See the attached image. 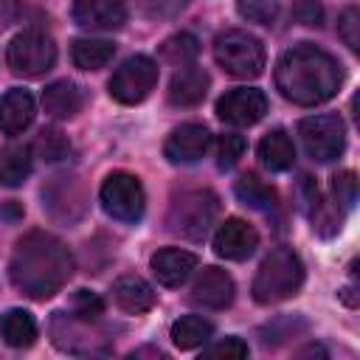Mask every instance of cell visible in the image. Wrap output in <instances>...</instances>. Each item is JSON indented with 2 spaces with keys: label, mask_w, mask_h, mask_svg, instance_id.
Returning <instances> with one entry per match:
<instances>
[{
  "label": "cell",
  "mask_w": 360,
  "mask_h": 360,
  "mask_svg": "<svg viewBox=\"0 0 360 360\" xmlns=\"http://www.w3.org/2000/svg\"><path fill=\"white\" fill-rule=\"evenodd\" d=\"M8 276L22 295L34 301H45L70 281L73 256L59 236L48 231H28L14 245Z\"/></svg>",
  "instance_id": "cell-1"
},
{
  "label": "cell",
  "mask_w": 360,
  "mask_h": 360,
  "mask_svg": "<svg viewBox=\"0 0 360 360\" xmlns=\"http://www.w3.org/2000/svg\"><path fill=\"white\" fill-rule=\"evenodd\" d=\"M343 82L340 62L318 45L301 42L284 51L276 62V87L278 93L301 107H315L329 101Z\"/></svg>",
  "instance_id": "cell-2"
},
{
  "label": "cell",
  "mask_w": 360,
  "mask_h": 360,
  "mask_svg": "<svg viewBox=\"0 0 360 360\" xmlns=\"http://www.w3.org/2000/svg\"><path fill=\"white\" fill-rule=\"evenodd\" d=\"M304 284V264L292 248H276L264 256L253 278V301L256 304H278L295 295Z\"/></svg>",
  "instance_id": "cell-3"
},
{
  "label": "cell",
  "mask_w": 360,
  "mask_h": 360,
  "mask_svg": "<svg viewBox=\"0 0 360 360\" xmlns=\"http://www.w3.org/2000/svg\"><path fill=\"white\" fill-rule=\"evenodd\" d=\"M217 214H219V197L211 188H186L172 200L166 225L172 233L188 242H200L217 222Z\"/></svg>",
  "instance_id": "cell-4"
},
{
  "label": "cell",
  "mask_w": 360,
  "mask_h": 360,
  "mask_svg": "<svg viewBox=\"0 0 360 360\" xmlns=\"http://www.w3.org/2000/svg\"><path fill=\"white\" fill-rule=\"evenodd\" d=\"M214 59L233 79H256L264 70V45L253 34L231 28L217 34Z\"/></svg>",
  "instance_id": "cell-5"
},
{
  "label": "cell",
  "mask_w": 360,
  "mask_h": 360,
  "mask_svg": "<svg viewBox=\"0 0 360 360\" xmlns=\"http://www.w3.org/2000/svg\"><path fill=\"white\" fill-rule=\"evenodd\" d=\"M53 62H56V45L45 31L37 28L20 31L6 48V65L11 68V73L25 79H37L48 73Z\"/></svg>",
  "instance_id": "cell-6"
},
{
  "label": "cell",
  "mask_w": 360,
  "mask_h": 360,
  "mask_svg": "<svg viewBox=\"0 0 360 360\" xmlns=\"http://www.w3.org/2000/svg\"><path fill=\"white\" fill-rule=\"evenodd\" d=\"M98 202H101L107 217H112L118 222H138L143 217V208H146V194H143V186L135 174L112 172L101 183Z\"/></svg>",
  "instance_id": "cell-7"
},
{
  "label": "cell",
  "mask_w": 360,
  "mask_h": 360,
  "mask_svg": "<svg viewBox=\"0 0 360 360\" xmlns=\"http://www.w3.org/2000/svg\"><path fill=\"white\" fill-rule=\"evenodd\" d=\"M298 135H301V143H304L307 155L318 163L338 160L346 149V127H343L340 115H335V112L301 118Z\"/></svg>",
  "instance_id": "cell-8"
},
{
  "label": "cell",
  "mask_w": 360,
  "mask_h": 360,
  "mask_svg": "<svg viewBox=\"0 0 360 360\" xmlns=\"http://www.w3.org/2000/svg\"><path fill=\"white\" fill-rule=\"evenodd\" d=\"M158 84V62L138 53L124 59L112 79H110V96L118 104H141Z\"/></svg>",
  "instance_id": "cell-9"
},
{
  "label": "cell",
  "mask_w": 360,
  "mask_h": 360,
  "mask_svg": "<svg viewBox=\"0 0 360 360\" xmlns=\"http://www.w3.org/2000/svg\"><path fill=\"white\" fill-rule=\"evenodd\" d=\"M42 205L59 222H76L87 211V194L79 174H56L42 186Z\"/></svg>",
  "instance_id": "cell-10"
},
{
  "label": "cell",
  "mask_w": 360,
  "mask_h": 360,
  "mask_svg": "<svg viewBox=\"0 0 360 360\" xmlns=\"http://www.w3.org/2000/svg\"><path fill=\"white\" fill-rule=\"evenodd\" d=\"M267 112V96L256 87H233L217 98V118L231 127H253Z\"/></svg>",
  "instance_id": "cell-11"
},
{
  "label": "cell",
  "mask_w": 360,
  "mask_h": 360,
  "mask_svg": "<svg viewBox=\"0 0 360 360\" xmlns=\"http://www.w3.org/2000/svg\"><path fill=\"white\" fill-rule=\"evenodd\" d=\"M259 248V233L250 222L239 219V217H228L217 233H214V250L217 256L222 259H231V262H242L248 259L253 250Z\"/></svg>",
  "instance_id": "cell-12"
},
{
  "label": "cell",
  "mask_w": 360,
  "mask_h": 360,
  "mask_svg": "<svg viewBox=\"0 0 360 360\" xmlns=\"http://www.w3.org/2000/svg\"><path fill=\"white\" fill-rule=\"evenodd\" d=\"M211 143V132L202 124H180L163 143V155L174 166L197 163Z\"/></svg>",
  "instance_id": "cell-13"
},
{
  "label": "cell",
  "mask_w": 360,
  "mask_h": 360,
  "mask_svg": "<svg viewBox=\"0 0 360 360\" xmlns=\"http://www.w3.org/2000/svg\"><path fill=\"white\" fill-rule=\"evenodd\" d=\"M73 22L90 31H118L127 22L124 0H73Z\"/></svg>",
  "instance_id": "cell-14"
},
{
  "label": "cell",
  "mask_w": 360,
  "mask_h": 360,
  "mask_svg": "<svg viewBox=\"0 0 360 360\" xmlns=\"http://www.w3.org/2000/svg\"><path fill=\"white\" fill-rule=\"evenodd\" d=\"M233 278L222 267H202L191 284V301L205 309H225L233 301Z\"/></svg>",
  "instance_id": "cell-15"
},
{
  "label": "cell",
  "mask_w": 360,
  "mask_h": 360,
  "mask_svg": "<svg viewBox=\"0 0 360 360\" xmlns=\"http://www.w3.org/2000/svg\"><path fill=\"white\" fill-rule=\"evenodd\" d=\"M37 115V104L34 96L22 87H11L0 96V129L6 135H20L31 127Z\"/></svg>",
  "instance_id": "cell-16"
},
{
  "label": "cell",
  "mask_w": 360,
  "mask_h": 360,
  "mask_svg": "<svg viewBox=\"0 0 360 360\" xmlns=\"http://www.w3.org/2000/svg\"><path fill=\"white\" fill-rule=\"evenodd\" d=\"M208 84H211V79H208V73L202 68L183 65L172 76L169 90H166V98H169L172 107H194V104H200L205 98Z\"/></svg>",
  "instance_id": "cell-17"
},
{
  "label": "cell",
  "mask_w": 360,
  "mask_h": 360,
  "mask_svg": "<svg viewBox=\"0 0 360 360\" xmlns=\"http://www.w3.org/2000/svg\"><path fill=\"white\" fill-rule=\"evenodd\" d=\"M197 270V256L183 248H163L152 256V273L163 287H180Z\"/></svg>",
  "instance_id": "cell-18"
},
{
  "label": "cell",
  "mask_w": 360,
  "mask_h": 360,
  "mask_svg": "<svg viewBox=\"0 0 360 360\" xmlns=\"http://www.w3.org/2000/svg\"><path fill=\"white\" fill-rule=\"evenodd\" d=\"M42 107L51 118L56 121H65V118H73L76 112H82L84 107V93L76 82L70 79H59V82H51L45 90H42Z\"/></svg>",
  "instance_id": "cell-19"
},
{
  "label": "cell",
  "mask_w": 360,
  "mask_h": 360,
  "mask_svg": "<svg viewBox=\"0 0 360 360\" xmlns=\"http://www.w3.org/2000/svg\"><path fill=\"white\" fill-rule=\"evenodd\" d=\"M112 298H115V304H118L124 312H129V315L149 312V309L155 307V301H158V295H155V290L149 287V281H143L141 276H132V273L115 278V284H112Z\"/></svg>",
  "instance_id": "cell-20"
},
{
  "label": "cell",
  "mask_w": 360,
  "mask_h": 360,
  "mask_svg": "<svg viewBox=\"0 0 360 360\" xmlns=\"http://www.w3.org/2000/svg\"><path fill=\"white\" fill-rule=\"evenodd\" d=\"M256 155H259L262 166L270 169V172H287L295 163V146H292V141L284 129H270L259 141Z\"/></svg>",
  "instance_id": "cell-21"
},
{
  "label": "cell",
  "mask_w": 360,
  "mask_h": 360,
  "mask_svg": "<svg viewBox=\"0 0 360 360\" xmlns=\"http://www.w3.org/2000/svg\"><path fill=\"white\" fill-rule=\"evenodd\" d=\"M70 56H73V65L82 70H101L112 62L115 45L110 39H98V37H79L70 45Z\"/></svg>",
  "instance_id": "cell-22"
},
{
  "label": "cell",
  "mask_w": 360,
  "mask_h": 360,
  "mask_svg": "<svg viewBox=\"0 0 360 360\" xmlns=\"http://www.w3.org/2000/svg\"><path fill=\"white\" fill-rule=\"evenodd\" d=\"M31 174V146L8 143L0 149V186L17 188Z\"/></svg>",
  "instance_id": "cell-23"
},
{
  "label": "cell",
  "mask_w": 360,
  "mask_h": 360,
  "mask_svg": "<svg viewBox=\"0 0 360 360\" xmlns=\"http://www.w3.org/2000/svg\"><path fill=\"white\" fill-rule=\"evenodd\" d=\"M0 338L11 349H25L37 340V321L25 309H8L0 315Z\"/></svg>",
  "instance_id": "cell-24"
},
{
  "label": "cell",
  "mask_w": 360,
  "mask_h": 360,
  "mask_svg": "<svg viewBox=\"0 0 360 360\" xmlns=\"http://www.w3.org/2000/svg\"><path fill=\"white\" fill-rule=\"evenodd\" d=\"M233 191H236V197H239L245 205H250V208H256V211L270 214V211H276V208H278L276 188H273V186H267L264 180H259L256 174H242V177L236 180Z\"/></svg>",
  "instance_id": "cell-25"
},
{
  "label": "cell",
  "mask_w": 360,
  "mask_h": 360,
  "mask_svg": "<svg viewBox=\"0 0 360 360\" xmlns=\"http://www.w3.org/2000/svg\"><path fill=\"white\" fill-rule=\"evenodd\" d=\"M214 335V323L202 315H183L172 323V340L177 349H197Z\"/></svg>",
  "instance_id": "cell-26"
},
{
  "label": "cell",
  "mask_w": 360,
  "mask_h": 360,
  "mask_svg": "<svg viewBox=\"0 0 360 360\" xmlns=\"http://www.w3.org/2000/svg\"><path fill=\"white\" fill-rule=\"evenodd\" d=\"M197 53H200V42H197V37L188 34V31L172 34V37L163 39V45H160V59L169 62V65H177V68L191 65V62L197 59Z\"/></svg>",
  "instance_id": "cell-27"
},
{
  "label": "cell",
  "mask_w": 360,
  "mask_h": 360,
  "mask_svg": "<svg viewBox=\"0 0 360 360\" xmlns=\"http://www.w3.org/2000/svg\"><path fill=\"white\" fill-rule=\"evenodd\" d=\"M31 152H34L39 160H45V163H56V160L68 158V152H70V141H68L59 129L48 127V129H42V132L37 135Z\"/></svg>",
  "instance_id": "cell-28"
},
{
  "label": "cell",
  "mask_w": 360,
  "mask_h": 360,
  "mask_svg": "<svg viewBox=\"0 0 360 360\" xmlns=\"http://www.w3.org/2000/svg\"><path fill=\"white\" fill-rule=\"evenodd\" d=\"M332 197L340 211H352L357 202V174L354 172H338L332 177Z\"/></svg>",
  "instance_id": "cell-29"
},
{
  "label": "cell",
  "mask_w": 360,
  "mask_h": 360,
  "mask_svg": "<svg viewBox=\"0 0 360 360\" xmlns=\"http://www.w3.org/2000/svg\"><path fill=\"white\" fill-rule=\"evenodd\" d=\"M242 155H245V138L242 135L225 132L217 138V166L219 169H233Z\"/></svg>",
  "instance_id": "cell-30"
},
{
  "label": "cell",
  "mask_w": 360,
  "mask_h": 360,
  "mask_svg": "<svg viewBox=\"0 0 360 360\" xmlns=\"http://www.w3.org/2000/svg\"><path fill=\"white\" fill-rule=\"evenodd\" d=\"M338 34L349 45V51H360V8L346 6L338 17Z\"/></svg>",
  "instance_id": "cell-31"
},
{
  "label": "cell",
  "mask_w": 360,
  "mask_h": 360,
  "mask_svg": "<svg viewBox=\"0 0 360 360\" xmlns=\"http://www.w3.org/2000/svg\"><path fill=\"white\" fill-rule=\"evenodd\" d=\"M73 315L84 323H96L104 315V301L90 290H79L73 298Z\"/></svg>",
  "instance_id": "cell-32"
},
{
  "label": "cell",
  "mask_w": 360,
  "mask_h": 360,
  "mask_svg": "<svg viewBox=\"0 0 360 360\" xmlns=\"http://www.w3.org/2000/svg\"><path fill=\"white\" fill-rule=\"evenodd\" d=\"M202 357H211V360H242V357H248V343L239 340V338H222V340L205 346Z\"/></svg>",
  "instance_id": "cell-33"
},
{
  "label": "cell",
  "mask_w": 360,
  "mask_h": 360,
  "mask_svg": "<svg viewBox=\"0 0 360 360\" xmlns=\"http://www.w3.org/2000/svg\"><path fill=\"white\" fill-rule=\"evenodd\" d=\"M276 0H239V14L253 22H270L276 17Z\"/></svg>",
  "instance_id": "cell-34"
},
{
  "label": "cell",
  "mask_w": 360,
  "mask_h": 360,
  "mask_svg": "<svg viewBox=\"0 0 360 360\" xmlns=\"http://www.w3.org/2000/svg\"><path fill=\"white\" fill-rule=\"evenodd\" d=\"M188 0H138L141 11L149 17H174Z\"/></svg>",
  "instance_id": "cell-35"
},
{
  "label": "cell",
  "mask_w": 360,
  "mask_h": 360,
  "mask_svg": "<svg viewBox=\"0 0 360 360\" xmlns=\"http://www.w3.org/2000/svg\"><path fill=\"white\" fill-rule=\"evenodd\" d=\"M295 17L304 25H321V6L315 0H295Z\"/></svg>",
  "instance_id": "cell-36"
}]
</instances>
